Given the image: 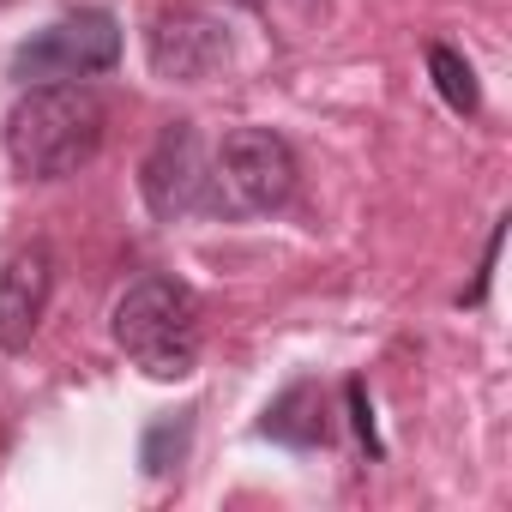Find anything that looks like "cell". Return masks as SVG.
<instances>
[{"label": "cell", "instance_id": "cell-13", "mask_svg": "<svg viewBox=\"0 0 512 512\" xmlns=\"http://www.w3.org/2000/svg\"><path fill=\"white\" fill-rule=\"evenodd\" d=\"M235 7H247V13H260V7H266V0H235Z\"/></svg>", "mask_w": 512, "mask_h": 512}, {"label": "cell", "instance_id": "cell-11", "mask_svg": "<svg viewBox=\"0 0 512 512\" xmlns=\"http://www.w3.org/2000/svg\"><path fill=\"white\" fill-rule=\"evenodd\" d=\"M500 241H506V217H500V223H494V235H488V253H482L476 284L464 290V302H470V308H482V296H488V278H494V260H500Z\"/></svg>", "mask_w": 512, "mask_h": 512}, {"label": "cell", "instance_id": "cell-5", "mask_svg": "<svg viewBox=\"0 0 512 512\" xmlns=\"http://www.w3.org/2000/svg\"><path fill=\"white\" fill-rule=\"evenodd\" d=\"M139 193H145L151 217H163V223L211 217V163H205L193 121H169L157 133V145L139 163Z\"/></svg>", "mask_w": 512, "mask_h": 512}, {"label": "cell", "instance_id": "cell-12", "mask_svg": "<svg viewBox=\"0 0 512 512\" xmlns=\"http://www.w3.org/2000/svg\"><path fill=\"white\" fill-rule=\"evenodd\" d=\"M344 392H350V410H356V434H362V440L380 452V440H374V410H368V392H362V380H350Z\"/></svg>", "mask_w": 512, "mask_h": 512}, {"label": "cell", "instance_id": "cell-10", "mask_svg": "<svg viewBox=\"0 0 512 512\" xmlns=\"http://www.w3.org/2000/svg\"><path fill=\"white\" fill-rule=\"evenodd\" d=\"M187 440H193V410H169L145 428V446H139V464L151 476H169L181 458H187Z\"/></svg>", "mask_w": 512, "mask_h": 512}, {"label": "cell", "instance_id": "cell-3", "mask_svg": "<svg viewBox=\"0 0 512 512\" xmlns=\"http://www.w3.org/2000/svg\"><path fill=\"white\" fill-rule=\"evenodd\" d=\"M296 193V151L272 127H235L211 157V217H266Z\"/></svg>", "mask_w": 512, "mask_h": 512}, {"label": "cell", "instance_id": "cell-4", "mask_svg": "<svg viewBox=\"0 0 512 512\" xmlns=\"http://www.w3.org/2000/svg\"><path fill=\"white\" fill-rule=\"evenodd\" d=\"M121 61V25L103 7H79L61 13L55 25H43L31 43H19L13 55V79L19 85H61V79H97Z\"/></svg>", "mask_w": 512, "mask_h": 512}, {"label": "cell", "instance_id": "cell-2", "mask_svg": "<svg viewBox=\"0 0 512 512\" xmlns=\"http://www.w3.org/2000/svg\"><path fill=\"white\" fill-rule=\"evenodd\" d=\"M115 344L151 380H187L199 368V296L181 278H139L115 302Z\"/></svg>", "mask_w": 512, "mask_h": 512}, {"label": "cell", "instance_id": "cell-8", "mask_svg": "<svg viewBox=\"0 0 512 512\" xmlns=\"http://www.w3.org/2000/svg\"><path fill=\"white\" fill-rule=\"evenodd\" d=\"M260 434L278 440V446H290V452H314V446H326V440H332V404H326V386H320V380H290V386L266 404Z\"/></svg>", "mask_w": 512, "mask_h": 512}, {"label": "cell", "instance_id": "cell-7", "mask_svg": "<svg viewBox=\"0 0 512 512\" xmlns=\"http://www.w3.org/2000/svg\"><path fill=\"white\" fill-rule=\"evenodd\" d=\"M49 296H55V253L49 241H31L0 266V350H25L37 338Z\"/></svg>", "mask_w": 512, "mask_h": 512}, {"label": "cell", "instance_id": "cell-1", "mask_svg": "<svg viewBox=\"0 0 512 512\" xmlns=\"http://www.w3.org/2000/svg\"><path fill=\"white\" fill-rule=\"evenodd\" d=\"M109 109L85 79L61 85H25V97L7 115V157L25 181H67L103 151Z\"/></svg>", "mask_w": 512, "mask_h": 512}, {"label": "cell", "instance_id": "cell-9", "mask_svg": "<svg viewBox=\"0 0 512 512\" xmlns=\"http://www.w3.org/2000/svg\"><path fill=\"white\" fill-rule=\"evenodd\" d=\"M428 73H434V91L446 97V109H452V115H476V109H482L476 73H470V61H464L458 49H446V43H428Z\"/></svg>", "mask_w": 512, "mask_h": 512}, {"label": "cell", "instance_id": "cell-6", "mask_svg": "<svg viewBox=\"0 0 512 512\" xmlns=\"http://www.w3.org/2000/svg\"><path fill=\"white\" fill-rule=\"evenodd\" d=\"M145 55H151V73L169 79V85H205L229 67V31L199 13V7H169L151 19L145 31Z\"/></svg>", "mask_w": 512, "mask_h": 512}]
</instances>
